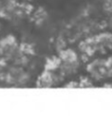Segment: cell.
<instances>
[{
    "label": "cell",
    "instance_id": "obj_1",
    "mask_svg": "<svg viewBox=\"0 0 112 121\" xmlns=\"http://www.w3.org/2000/svg\"><path fill=\"white\" fill-rule=\"evenodd\" d=\"M87 71L96 79H102L107 77L105 63H104V60H96L90 62L87 65Z\"/></svg>",
    "mask_w": 112,
    "mask_h": 121
},
{
    "label": "cell",
    "instance_id": "obj_2",
    "mask_svg": "<svg viewBox=\"0 0 112 121\" xmlns=\"http://www.w3.org/2000/svg\"><path fill=\"white\" fill-rule=\"evenodd\" d=\"M52 82H53V77L49 72H46L44 75H42V77L38 81V83H41L40 86L42 87H49L51 86Z\"/></svg>",
    "mask_w": 112,
    "mask_h": 121
},
{
    "label": "cell",
    "instance_id": "obj_3",
    "mask_svg": "<svg viewBox=\"0 0 112 121\" xmlns=\"http://www.w3.org/2000/svg\"><path fill=\"white\" fill-rule=\"evenodd\" d=\"M104 63H105L107 77H112V57H110L106 60H104Z\"/></svg>",
    "mask_w": 112,
    "mask_h": 121
}]
</instances>
